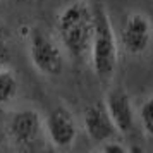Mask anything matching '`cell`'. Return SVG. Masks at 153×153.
<instances>
[{
  "instance_id": "11",
  "label": "cell",
  "mask_w": 153,
  "mask_h": 153,
  "mask_svg": "<svg viewBox=\"0 0 153 153\" xmlns=\"http://www.w3.org/2000/svg\"><path fill=\"white\" fill-rule=\"evenodd\" d=\"M98 150H102V152H107V153H114V152H129V146L122 143V139H119V136L115 138H110L103 141V143H100L98 145Z\"/></svg>"
},
{
  "instance_id": "12",
  "label": "cell",
  "mask_w": 153,
  "mask_h": 153,
  "mask_svg": "<svg viewBox=\"0 0 153 153\" xmlns=\"http://www.w3.org/2000/svg\"><path fill=\"white\" fill-rule=\"evenodd\" d=\"M9 55V45H7V40H5V33L0 31V65H5L2 57H7Z\"/></svg>"
},
{
  "instance_id": "5",
  "label": "cell",
  "mask_w": 153,
  "mask_h": 153,
  "mask_svg": "<svg viewBox=\"0 0 153 153\" xmlns=\"http://www.w3.org/2000/svg\"><path fill=\"white\" fill-rule=\"evenodd\" d=\"M153 36L152 22L145 12H131L126 17L120 28V40L119 45L122 47L127 55L138 57L143 55L150 48Z\"/></svg>"
},
{
  "instance_id": "9",
  "label": "cell",
  "mask_w": 153,
  "mask_h": 153,
  "mask_svg": "<svg viewBox=\"0 0 153 153\" xmlns=\"http://www.w3.org/2000/svg\"><path fill=\"white\" fill-rule=\"evenodd\" d=\"M19 93V81L14 71L7 65H0V107L10 103Z\"/></svg>"
},
{
  "instance_id": "2",
  "label": "cell",
  "mask_w": 153,
  "mask_h": 153,
  "mask_svg": "<svg viewBox=\"0 0 153 153\" xmlns=\"http://www.w3.org/2000/svg\"><path fill=\"white\" fill-rule=\"evenodd\" d=\"M57 33L62 47L74 59H84L90 52L93 33V7L86 2H72L57 17Z\"/></svg>"
},
{
  "instance_id": "3",
  "label": "cell",
  "mask_w": 153,
  "mask_h": 153,
  "mask_svg": "<svg viewBox=\"0 0 153 153\" xmlns=\"http://www.w3.org/2000/svg\"><path fill=\"white\" fill-rule=\"evenodd\" d=\"M29 59L38 72L45 76H60L64 71L62 50L53 36L35 28L29 35Z\"/></svg>"
},
{
  "instance_id": "1",
  "label": "cell",
  "mask_w": 153,
  "mask_h": 153,
  "mask_svg": "<svg viewBox=\"0 0 153 153\" xmlns=\"http://www.w3.org/2000/svg\"><path fill=\"white\" fill-rule=\"evenodd\" d=\"M88 55L97 77L107 81L115 74L119 62V42L110 16L102 4L93 7V33Z\"/></svg>"
},
{
  "instance_id": "10",
  "label": "cell",
  "mask_w": 153,
  "mask_h": 153,
  "mask_svg": "<svg viewBox=\"0 0 153 153\" xmlns=\"http://www.w3.org/2000/svg\"><path fill=\"white\" fill-rule=\"evenodd\" d=\"M136 119L139 120L143 132L148 138H153V95H150L139 105L138 112H136Z\"/></svg>"
},
{
  "instance_id": "6",
  "label": "cell",
  "mask_w": 153,
  "mask_h": 153,
  "mask_svg": "<svg viewBox=\"0 0 153 153\" xmlns=\"http://www.w3.org/2000/svg\"><path fill=\"white\" fill-rule=\"evenodd\" d=\"M119 136H129L136 129V108L124 88H110L103 100Z\"/></svg>"
},
{
  "instance_id": "4",
  "label": "cell",
  "mask_w": 153,
  "mask_h": 153,
  "mask_svg": "<svg viewBox=\"0 0 153 153\" xmlns=\"http://www.w3.org/2000/svg\"><path fill=\"white\" fill-rule=\"evenodd\" d=\"M77 129L79 127L76 117L65 105H53L47 112V117L43 119V131L47 132L50 143L60 150L74 145Z\"/></svg>"
},
{
  "instance_id": "8",
  "label": "cell",
  "mask_w": 153,
  "mask_h": 153,
  "mask_svg": "<svg viewBox=\"0 0 153 153\" xmlns=\"http://www.w3.org/2000/svg\"><path fill=\"white\" fill-rule=\"evenodd\" d=\"M83 126L88 138L97 145L119 136L117 129L114 126V120H112L110 114H108L103 102H97V103H91L86 107L84 117H83Z\"/></svg>"
},
{
  "instance_id": "7",
  "label": "cell",
  "mask_w": 153,
  "mask_h": 153,
  "mask_svg": "<svg viewBox=\"0 0 153 153\" xmlns=\"http://www.w3.org/2000/svg\"><path fill=\"white\" fill-rule=\"evenodd\" d=\"M10 139L19 146H29L43 131V117L36 108H19L10 114L7 122Z\"/></svg>"
}]
</instances>
